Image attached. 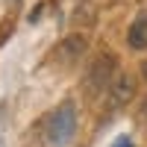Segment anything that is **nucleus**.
<instances>
[{"mask_svg":"<svg viewBox=\"0 0 147 147\" xmlns=\"http://www.w3.org/2000/svg\"><path fill=\"white\" fill-rule=\"evenodd\" d=\"M141 77H144V82H147V59L141 62Z\"/></svg>","mask_w":147,"mask_h":147,"instance_id":"obj_8","label":"nucleus"},{"mask_svg":"<svg viewBox=\"0 0 147 147\" xmlns=\"http://www.w3.org/2000/svg\"><path fill=\"white\" fill-rule=\"evenodd\" d=\"M85 47H88V41H85V35L74 32V35H68V38H62V44H59L56 56L62 59L65 65H71V62H77V59H80V56L85 53Z\"/></svg>","mask_w":147,"mask_h":147,"instance_id":"obj_4","label":"nucleus"},{"mask_svg":"<svg viewBox=\"0 0 147 147\" xmlns=\"http://www.w3.org/2000/svg\"><path fill=\"white\" fill-rule=\"evenodd\" d=\"M127 44L132 50H147V12L136 15V21L129 24V32H127Z\"/></svg>","mask_w":147,"mask_h":147,"instance_id":"obj_5","label":"nucleus"},{"mask_svg":"<svg viewBox=\"0 0 147 147\" xmlns=\"http://www.w3.org/2000/svg\"><path fill=\"white\" fill-rule=\"evenodd\" d=\"M74 132H77V109H74L71 100H65L47 124V138L53 144H68L74 138Z\"/></svg>","mask_w":147,"mask_h":147,"instance_id":"obj_1","label":"nucleus"},{"mask_svg":"<svg viewBox=\"0 0 147 147\" xmlns=\"http://www.w3.org/2000/svg\"><path fill=\"white\" fill-rule=\"evenodd\" d=\"M115 147H132V141H129V138H118Z\"/></svg>","mask_w":147,"mask_h":147,"instance_id":"obj_7","label":"nucleus"},{"mask_svg":"<svg viewBox=\"0 0 147 147\" xmlns=\"http://www.w3.org/2000/svg\"><path fill=\"white\" fill-rule=\"evenodd\" d=\"M132 94H136V77L127 71L115 74V80L109 82V106L112 109H121L132 100Z\"/></svg>","mask_w":147,"mask_h":147,"instance_id":"obj_3","label":"nucleus"},{"mask_svg":"<svg viewBox=\"0 0 147 147\" xmlns=\"http://www.w3.org/2000/svg\"><path fill=\"white\" fill-rule=\"evenodd\" d=\"M115 68H118V59L112 53H100L85 71V88L91 94H100L103 88H109V82L115 80Z\"/></svg>","mask_w":147,"mask_h":147,"instance_id":"obj_2","label":"nucleus"},{"mask_svg":"<svg viewBox=\"0 0 147 147\" xmlns=\"http://www.w3.org/2000/svg\"><path fill=\"white\" fill-rule=\"evenodd\" d=\"M138 118H141V124L147 127V97L141 100V109H138Z\"/></svg>","mask_w":147,"mask_h":147,"instance_id":"obj_6","label":"nucleus"}]
</instances>
